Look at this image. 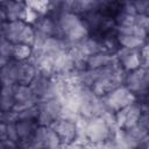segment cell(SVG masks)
<instances>
[{"mask_svg":"<svg viewBox=\"0 0 149 149\" xmlns=\"http://www.w3.org/2000/svg\"><path fill=\"white\" fill-rule=\"evenodd\" d=\"M57 22L62 37L66 40L68 45L79 43L90 36V29L79 14L65 12L57 19Z\"/></svg>","mask_w":149,"mask_h":149,"instance_id":"1","label":"cell"},{"mask_svg":"<svg viewBox=\"0 0 149 149\" xmlns=\"http://www.w3.org/2000/svg\"><path fill=\"white\" fill-rule=\"evenodd\" d=\"M101 99L109 111L116 112V111L133 104L134 101H136L137 97L126 85H121V86L107 92L105 95L101 97Z\"/></svg>","mask_w":149,"mask_h":149,"instance_id":"2","label":"cell"},{"mask_svg":"<svg viewBox=\"0 0 149 149\" xmlns=\"http://www.w3.org/2000/svg\"><path fill=\"white\" fill-rule=\"evenodd\" d=\"M85 133L92 147H104V142L111 134V128L101 116H92L86 120Z\"/></svg>","mask_w":149,"mask_h":149,"instance_id":"3","label":"cell"},{"mask_svg":"<svg viewBox=\"0 0 149 149\" xmlns=\"http://www.w3.org/2000/svg\"><path fill=\"white\" fill-rule=\"evenodd\" d=\"M62 147V140L51 126H41L36 128L31 137V148H58Z\"/></svg>","mask_w":149,"mask_h":149,"instance_id":"4","label":"cell"},{"mask_svg":"<svg viewBox=\"0 0 149 149\" xmlns=\"http://www.w3.org/2000/svg\"><path fill=\"white\" fill-rule=\"evenodd\" d=\"M142 113H143L142 104L139 100H136L133 104L115 112L116 123L120 128H125V129L130 128L139 122Z\"/></svg>","mask_w":149,"mask_h":149,"instance_id":"5","label":"cell"},{"mask_svg":"<svg viewBox=\"0 0 149 149\" xmlns=\"http://www.w3.org/2000/svg\"><path fill=\"white\" fill-rule=\"evenodd\" d=\"M115 58L127 72L133 71L141 66V49H129L120 47L115 52Z\"/></svg>","mask_w":149,"mask_h":149,"instance_id":"6","label":"cell"},{"mask_svg":"<svg viewBox=\"0 0 149 149\" xmlns=\"http://www.w3.org/2000/svg\"><path fill=\"white\" fill-rule=\"evenodd\" d=\"M125 85L139 97L142 94L144 91L149 88V83L146 78V69L144 68H139L133 71H128L125 80Z\"/></svg>","mask_w":149,"mask_h":149,"instance_id":"7","label":"cell"},{"mask_svg":"<svg viewBox=\"0 0 149 149\" xmlns=\"http://www.w3.org/2000/svg\"><path fill=\"white\" fill-rule=\"evenodd\" d=\"M51 127L55 129V132L58 134V136L62 140V147H69L77 136V127L76 122L68 120V119H58L56 120Z\"/></svg>","mask_w":149,"mask_h":149,"instance_id":"8","label":"cell"},{"mask_svg":"<svg viewBox=\"0 0 149 149\" xmlns=\"http://www.w3.org/2000/svg\"><path fill=\"white\" fill-rule=\"evenodd\" d=\"M26 26H27V22L23 20L3 22L1 23V36L8 40L9 42H12L13 44H19L20 37Z\"/></svg>","mask_w":149,"mask_h":149,"instance_id":"9","label":"cell"},{"mask_svg":"<svg viewBox=\"0 0 149 149\" xmlns=\"http://www.w3.org/2000/svg\"><path fill=\"white\" fill-rule=\"evenodd\" d=\"M1 8L5 9L8 21H16V20L24 21L28 6L24 3V1L10 0L6 6H2Z\"/></svg>","mask_w":149,"mask_h":149,"instance_id":"10","label":"cell"},{"mask_svg":"<svg viewBox=\"0 0 149 149\" xmlns=\"http://www.w3.org/2000/svg\"><path fill=\"white\" fill-rule=\"evenodd\" d=\"M72 45V44H71ZM74 45L78 48L79 52L83 55V57H85L87 59V57H90L91 55H94L101 50H104L102 48V42L101 40L99 41L98 38L93 37V36H88L85 40H83L79 43H74ZM70 47V45H69Z\"/></svg>","mask_w":149,"mask_h":149,"instance_id":"11","label":"cell"},{"mask_svg":"<svg viewBox=\"0 0 149 149\" xmlns=\"http://www.w3.org/2000/svg\"><path fill=\"white\" fill-rule=\"evenodd\" d=\"M114 59H115V55H113L106 50H101V51L87 57L86 65H87V69H100V68L112 64L114 62Z\"/></svg>","mask_w":149,"mask_h":149,"instance_id":"12","label":"cell"},{"mask_svg":"<svg viewBox=\"0 0 149 149\" xmlns=\"http://www.w3.org/2000/svg\"><path fill=\"white\" fill-rule=\"evenodd\" d=\"M101 3L102 2L100 0H73L71 12L79 15H84L93 10H99Z\"/></svg>","mask_w":149,"mask_h":149,"instance_id":"13","label":"cell"},{"mask_svg":"<svg viewBox=\"0 0 149 149\" xmlns=\"http://www.w3.org/2000/svg\"><path fill=\"white\" fill-rule=\"evenodd\" d=\"M14 98H15V102H22V101L40 102L38 98L35 95L31 87L29 85H23V84L14 85Z\"/></svg>","mask_w":149,"mask_h":149,"instance_id":"14","label":"cell"},{"mask_svg":"<svg viewBox=\"0 0 149 149\" xmlns=\"http://www.w3.org/2000/svg\"><path fill=\"white\" fill-rule=\"evenodd\" d=\"M15 125H16L20 141L26 140V139H30L34 135L36 128L38 127V123L36 120H17Z\"/></svg>","mask_w":149,"mask_h":149,"instance_id":"15","label":"cell"},{"mask_svg":"<svg viewBox=\"0 0 149 149\" xmlns=\"http://www.w3.org/2000/svg\"><path fill=\"white\" fill-rule=\"evenodd\" d=\"M14 85H2L1 90V100H0V106H1V112L6 111H12L14 104H15V98H14Z\"/></svg>","mask_w":149,"mask_h":149,"instance_id":"16","label":"cell"},{"mask_svg":"<svg viewBox=\"0 0 149 149\" xmlns=\"http://www.w3.org/2000/svg\"><path fill=\"white\" fill-rule=\"evenodd\" d=\"M116 38H118L120 47H125V48H129V49H141L147 42V40L140 38L137 36L119 34V33H116Z\"/></svg>","mask_w":149,"mask_h":149,"instance_id":"17","label":"cell"},{"mask_svg":"<svg viewBox=\"0 0 149 149\" xmlns=\"http://www.w3.org/2000/svg\"><path fill=\"white\" fill-rule=\"evenodd\" d=\"M115 31L119 33V34H126V35H134V36H137L140 38H143V40H147L148 37V33L139 27L137 24H127V26H115Z\"/></svg>","mask_w":149,"mask_h":149,"instance_id":"18","label":"cell"},{"mask_svg":"<svg viewBox=\"0 0 149 149\" xmlns=\"http://www.w3.org/2000/svg\"><path fill=\"white\" fill-rule=\"evenodd\" d=\"M13 48L14 44L1 36V43H0V65L3 66L9 61L13 59Z\"/></svg>","mask_w":149,"mask_h":149,"instance_id":"19","label":"cell"},{"mask_svg":"<svg viewBox=\"0 0 149 149\" xmlns=\"http://www.w3.org/2000/svg\"><path fill=\"white\" fill-rule=\"evenodd\" d=\"M33 54V47L27 44H14L13 48V59L16 61H28Z\"/></svg>","mask_w":149,"mask_h":149,"instance_id":"20","label":"cell"},{"mask_svg":"<svg viewBox=\"0 0 149 149\" xmlns=\"http://www.w3.org/2000/svg\"><path fill=\"white\" fill-rule=\"evenodd\" d=\"M38 113H40V104H36L17 113V120H36Z\"/></svg>","mask_w":149,"mask_h":149,"instance_id":"21","label":"cell"},{"mask_svg":"<svg viewBox=\"0 0 149 149\" xmlns=\"http://www.w3.org/2000/svg\"><path fill=\"white\" fill-rule=\"evenodd\" d=\"M23 1L29 8H33L35 10H37L40 14H45L47 13L48 5L43 0H23Z\"/></svg>","mask_w":149,"mask_h":149,"instance_id":"22","label":"cell"},{"mask_svg":"<svg viewBox=\"0 0 149 149\" xmlns=\"http://www.w3.org/2000/svg\"><path fill=\"white\" fill-rule=\"evenodd\" d=\"M132 2L137 14H149V0H133Z\"/></svg>","mask_w":149,"mask_h":149,"instance_id":"23","label":"cell"},{"mask_svg":"<svg viewBox=\"0 0 149 149\" xmlns=\"http://www.w3.org/2000/svg\"><path fill=\"white\" fill-rule=\"evenodd\" d=\"M135 24L143 28L149 34V14H136L135 15Z\"/></svg>","mask_w":149,"mask_h":149,"instance_id":"24","label":"cell"},{"mask_svg":"<svg viewBox=\"0 0 149 149\" xmlns=\"http://www.w3.org/2000/svg\"><path fill=\"white\" fill-rule=\"evenodd\" d=\"M141 68L147 69L149 66V42H146L141 48Z\"/></svg>","mask_w":149,"mask_h":149,"instance_id":"25","label":"cell"},{"mask_svg":"<svg viewBox=\"0 0 149 149\" xmlns=\"http://www.w3.org/2000/svg\"><path fill=\"white\" fill-rule=\"evenodd\" d=\"M137 125L146 132V133H149V113H142Z\"/></svg>","mask_w":149,"mask_h":149,"instance_id":"26","label":"cell"},{"mask_svg":"<svg viewBox=\"0 0 149 149\" xmlns=\"http://www.w3.org/2000/svg\"><path fill=\"white\" fill-rule=\"evenodd\" d=\"M7 139H8V136H7V123L1 122V125H0V141L7 140Z\"/></svg>","mask_w":149,"mask_h":149,"instance_id":"27","label":"cell"},{"mask_svg":"<svg viewBox=\"0 0 149 149\" xmlns=\"http://www.w3.org/2000/svg\"><path fill=\"white\" fill-rule=\"evenodd\" d=\"M139 148H144V149H149V133H147L140 141L139 143Z\"/></svg>","mask_w":149,"mask_h":149,"instance_id":"28","label":"cell"},{"mask_svg":"<svg viewBox=\"0 0 149 149\" xmlns=\"http://www.w3.org/2000/svg\"><path fill=\"white\" fill-rule=\"evenodd\" d=\"M9 1H10V0H0V2H1V7H2V6H6Z\"/></svg>","mask_w":149,"mask_h":149,"instance_id":"29","label":"cell"},{"mask_svg":"<svg viewBox=\"0 0 149 149\" xmlns=\"http://www.w3.org/2000/svg\"><path fill=\"white\" fill-rule=\"evenodd\" d=\"M146 78H147V80H148V83H149V66L146 69Z\"/></svg>","mask_w":149,"mask_h":149,"instance_id":"30","label":"cell"}]
</instances>
